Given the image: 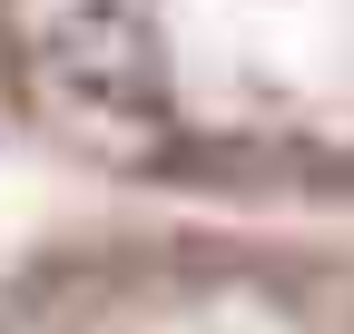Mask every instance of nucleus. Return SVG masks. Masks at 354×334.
<instances>
[{"label": "nucleus", "instance_id": "nucleus-1", "mask_svg": "<svg viewBox=\"0 0 354 334\" xmlns=\"http://www.w3.org/2000/svg\"><path fill=\"white\" fill-rule=\"evenodd\" d=\"M0 138L158 206L354 217V0H0Z\"/></svg>", "mask_w": 354, "mask_h": 334}, {"label": "nucleus", "instance_id": "nucleus-2", "mask_svg": "<svg viewBox=\"0 0 354 334\" xmlns=\"http://www.w3.org/2000/svg\"><path fill=\"white\" fill-rule=\"evenodd\" d=\"M0 334H354V226L99 217L0 266Z\"/></svg>", "mask_w": 354, "mask_h": 334}]
</instances>
